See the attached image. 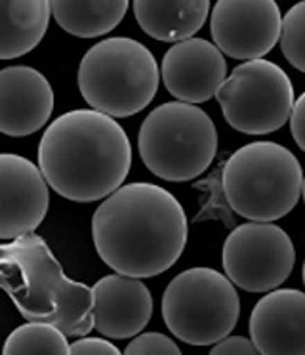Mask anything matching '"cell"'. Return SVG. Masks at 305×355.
I'll list each match as a JSON object with an SVG mask.
<instances>
[{"label":"cell","instance_id":"cell-1","mask_svg":"<svg viewBox=\"0 0 305 355\" xmlns=\"http://www.w3.org/2000/svg\"><path fill=\"white\" fill-rule=\"evenodd\" d=\"M189 222L182 202L164 187L134 182L107 195L92 216V241L116 273L157 277L187 245Z\"/></svg>","mask_w":305,"mask_h":355},{"label":"cell","instance_id":"cell-2","mask_svg":"<svg viewBox=\"0 0 305 355\" xmlns=\"http://www.w3.org/2000/svg\"><path fill=\"white\" fill-rule=\"evenodd\" d=\"M38 168L52 191L67 201H101L128 176L132 144L114 116L92 107L73 109L42 134Z\"/></svg>","mask_w":305,"mask_h":355},{"label":"cell","instance_id":"cell-3","mask_svg":"<svg viewBox=\"0 0 305 355\" xmlns=\"http://www.w3.org/2000/svg\"><path fill=\"white\" fill-rule=\"evenodd\" d=\"M0 288L27 321L52 323L73 338L94 331L92 288L67 277L35 232L0 243Z\"/></svg>","mask_w":305,"mask_h":355},{"label":"cell","instance_id":"cell-4","mask_svg":"<svg viewBox=\"0 0 305 355\" xmlns=\"http://www.w3.org/2000/svg\"><path fill=\"white\" fill-rule=\"evenodd\" d=\"M220 184L229 209L238 216L250 222H274L299 201L304 168L288 147L277 141H252L225 161Z\"/></svg>","mask_w":305,"mask_h":355},{"label":"cell","instance_id":"cell-5","mask_svg":"<svg viewBox=\"0 0 305 355\" xmlns=\"http://www.w3.org/2000/svg\"><path fill=\"white\" fill-rule=\"evenodd\" d=\"M84 101L114 119L137 115L157 96L160 69L139 40L111 37L84 54L76 73Z\"/></svg>","mask_w":305,"mask_h":355},{"label":"cell","instance_id":"cell-6","mask_svg":"<svg viewBox=\"0 0 305 355\" xmlns=\"http://www.w3.org/2000/svg\"><path fill=\"white\" fill-rule=\"evenodd\" d=\"M139 157L149 172L166 182L202 176L218 153L212 116L197 103L168 101L145 116L137 134Z\"/></svg>","mask_w":305,"mask_h":355},{"label":"cell","instance_id":"cell-7","mask_svg":"<svg viewBox=\"0 0 305 355\" xmlns=\"http://www.w3.org/2000/svg\"><path fill=\"white\" fill-rule=\"evenodd\" d=\"M162 319L191 346H210L231 334L241 317V300L227 275L212 268L177 273L162 294Z\"/></svg>","mask_w":305,"mask_h":355},{"label":"cell","instance_id":"cell-8","mask_svg":"<svg viewBox=\"0 0 305 355\" xmlns=\"http://www.w3.org/2000/svg\"><path fill=\"white\" fill-rule=\"evenodd\" d=\"M216 100L231 128L248 136H263L286 124L296 98L286 71L258 58L236 65L218 88Z\"/></svg>","mask_w":305,"mask_h":355},{"label":"cell","instance_id":"cell-9","mask_svg":"<svg viewBox=\"0 0 305 355\" xmlns=\"http://www.w3.org/2000/svg\"><path fill=\"white\" fill-rule=\"evenodd\" d=\"M296 263L290 235L271 222H246L233 227L221 248V266L231 283L246 293L281 286Z\"/></svg>","mask_w":305,"mask_h":355},{"label":"cell","instance_id":"cell-10","mask_svg":"<svg viewBox=\"0 0 305 355\" xmlns=\"http://www.w3.org/2000/svg\"><path fill=\"white\" fill-rule=\"evenodd\" d=\"M281 8L274 0H218L210 14L214 44L235 60L269 54L281 37Z\"/></svg>","mask_w":305,"mask_h":355},{"label":"cell","instance_id":"cell-11","mask_svg":"<svg viewBox=\"0 0 305 355\" xmlns=\"http://www.w3.org/2000/svg\"><path fill=\"white\" fill-rule=\"evenodd\" d=\"M48 207L50 186L37 164L21 155L0 153V241L35 232Z\"/></svg>","mask_w":305,"mask_h":355},{"label":"cell","instance_id":"cell-12","mask_svg":"<svg viewBox=\"0 0 305 355\" xmlns=\"http://www.w3.org/2000/svg\"><path fill=\"white\" fill-rule=\"evenodd\" d=\"M160 75L175 100L204 103L227 78V62L214 42L191 37L177 40L164 54Z\"/></svg>","mask_w":305,"mask_h":355},{"label":"cell","instance_id":"cell-13","mask_svg":"<svg viewBox=\"0 0 305 355\" xmlns=\"http://www.w3.org/2000/svg\"><path fill=\"white\" fill-rule=\"evenodd\" d=\"M92 315L94 329L105 338H132L151 321V291L139 277L114 271L92 286Z\"/></svg>","mask_w":305,"mask_h":355},{"label":"cell","instance_id":"cell-14","mask_svg":"<svg viewBox=\"0 0 305 355\" xmlns=\"http://www.w3.org/2000/svg\"><path fill=\"white\" fill-rule=\"evenodd\" d=\"M248 331L259 354L305 355V293L267 291L252 309Z\"/></svg>","mask_w":305,"mask_h":355},{"label":"cell","instance_id":"cell-15","mask_svg":"<svg viewBox=\"0 0 305 355\" xmlns=\"http://www.w3.org/2000/svg\"><path fill=\"white\" fill-rule=\"evenodd\" d=\"M53 88L40 71L27 65L0 69V134L31 136L50 121Z\"/></svg>","mask_w":305,"mask_h":355},{"label":"cell","instance_id":"cell-16","mask_svg":"<svg viewBox=\"0 0 305 355\" xmlns=\"http://www.w3.org/2000/svg\"><path fill=\"white\" fill-rule=\"evenodd\" d=\"M210 0H134V16L145 35L160 42L195 37L208 19Z\"/></svg>","mask_w":305,"mask_h":355},{"label":"cell","instance_id":"cell-17","mask_svg":"<svg viewBox=\"0 0 305 355\" xmlns=\"http://www.w3.org/2000/svg\"><path fill=\"white\" fill-rule=\"evenodd\" d=\"M50 0H0V60L29 54L44 39Z\"/></svg>","mask_w":305,"mask_h":355},{"label":"cell","instance_id":"cell-18","mask_svg":"<svg viewBox=\"0 0 305 355\" xmlns=\"http://www.w3.org/2000/svg\"><path fill=\"white\" fill-rule=\"evenodd\" d=\"M50 6L63 31L78 39H98L124 19L130 0H50Z\"/></svg>","mask_w":305,"mask_h":355},{"label":"cell","instance_id":"cell-19","mask_svg":"<svg viewBox=\"0 0 305 355\" xmlns=\"http://www.w3.org/2000/svg\"><path fill=\"white\" fill-rule=\"evenodd\" d=\"M67 334L46 321H27L8 334L2 346L6 355H65L69 354Z\"/></svg>","mask_w":305,"mask_h":355},{"label":"cell","instance_id":"cell-20","mask_svg":"<svg viewBox=\"0 0 305 355\" xmlns=\"http://www.w3.org/2000/svg\"><path fill=\"white\" fill-rule=\"evenodd\" d=\"M279 44L286 62L305 73V0L296 2L282 17Z\"/></svg>","mask_w":305,"mask_h":355},{"label":"cell","instance_id":"cell-21","mask_svg":"<svg viewBox=\"0 0 305 355\" xmlns=\"http://www.w3.org/2000/svg\"><path fill=\"white\" fill-rule=\"evenodd\" d=\"M128 355H180L182 349L174 340L162 332H139L132 336L124 349Z\"/></svg>","mask_w":305,"mask_h":355},{"label":"cell","instance_id":"cell-22","mask_svg":"<svg viewBox=\"0 0 305 355\" xmlns=\"http://www.w3.org/2000/svg\"><path fill=\"white\" fill-rule=\"evenodd\" d=\"M69 354L73 355H119L121 349L111 344V340L98 338V336H78L71 346Z\"/></svg>","mask_w":305,"mask_h":355},{"label":"cell","instance_id":"cell-23","mask_svg":"<svg viewBox=\"0 0 305 355\" xmlns=\"http://www.w3.org/2000/svg\"><path fill=\"white\" fill-rule=\"evenodd\" d=\"M214 355H254L259 354L258 347L254 346L252 338L244 336H223L218 340L210 349Z\"/></svg>","mask_w":305,"mask_h":355},{"label":"cell","instance_id":"cell-24","mask_svg":"<svg viewBox=\"0 0 305 355\" xmlns=\"http://www.w3.org/2000/svg\"><path fill=\"white\" fill-rule=\"evenodd\" d=\"M290 130L297 147L305 153V92L294 100V107L290 115Z\"/></svg>","mask_w":305,"mask_h":355},{"label":"cell","instance_id":"cell-25","mask_svg":"<svg viewBox=\"0 0 305 355\" xmlns=\"http://www.w3.org/2000/svg\"><path fill=\"white\" fill-rule=\"evenodd\" d=\"M302 197H304V202H305V174H304V189H302Z\"/></svg>","mask_w":305,"mask_h":355},{"label":"cell","instance_id":"cell-26","mask_svg":"<svg viewBox=\"0 0 305 355\" xmlns=\"http://www.w3.org/2000/svg\"><path fill=\"white\" fill-rule=\"evenodd\" d=\"M304 285H305V260H304Z\"/></svg>","mask_w":305,"mask_h":355}]
</instances>
